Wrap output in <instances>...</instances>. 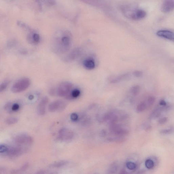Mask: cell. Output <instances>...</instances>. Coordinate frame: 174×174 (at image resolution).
<instances>
[{
    "instance_id": "32",
    "label": "cell",
    "mask_w": 174,
    "mask_h": 174,
    "mask_svg": "<svg viewBox=\"0 0 174 174\" xmlns=\"http://www.w3.org/2000/svg\"><path fill=\"white\" fill-rule=\"evenodd\" d=\"M133 75L137 77H140L143 75V72L140 71L136 70L133 72Z\"/></svg>"
},
{
    "instance_id": "23",
    "label": "cell",
    "mask_w": 174,
    "mask_h": 174,
    "mask_svg": "<svg viewBox=\"0 0 174 174\" xmlns=\"http://www.w3.org/2000/svg\"><path fill=\"white\" fill-rule=\"evenodd\" d=\"M126 166L128 169L131 171L134 170L137 167V164L131 161L127 162Z\"/></svg>"
},
{
    "instance_id": "17",
    "label": "cell",
    "mask_w": 174,
    "mask_h": 174,
    "mask_svg": "<svg viewBox=\"0 0 174 174\" xmlns=\"http://www.w3.org/2000/svg\"><path fill=\"white\" fill-rule=\"evenodd\" d=\"M118 169V165L116 162L113 163L110 166L107 171V174H114Z\"/></svg>"
},
{
    "instance_id": "41",
    "label": "cell",
    "mask_w": 174,
    "mask_h": 174,
    "mask_svg": "<svg viewBox=\"0 0 174 174\" xmlns=\"http://www.w3.org/2000/svg\"><path fill=\"white\" fill-rule=\"evenodd\" d=\"M34 96L32 95H30L29 97L30 100H32L34 99Z\"/></svg>"
},
{
    "instance_id": "18",
    "label": "cell",
    "mask_w": 174,
    "mask_h": 174,
    "mask_svg": "<svg viewBox=\"0 0 174 174\" xmlns=\"http://www.w3.org/2000/svg\"><path fill=\"white\" fill-rule=\"evenodd\" d=\"M69 162L67 160H62L55 162L52 164L50 167L54 168H59L66 165L68 164Z\"/></svg>"
},
{
    "instance_id": "37",
    "label": "cell",
    "mask_w": 174,
    "mask_h": 174,
    "mask_svg": "<svg viewBox=\"0 0 174 174\" xmlns=\"http://www.w3.org/2000/svg\"><path fill=\"white\" fill-rule=\"evenodd\" d=\"M132 172H128L125 169H122L120 171L119 174H131Z\"/></svg>"
},
{
    "instance_id": "4",
    "label": "cell",
    "mask_w": 174,
    "mask_h": 174,
    "mask_svg": "<svg viewBox=\"0 0 174 174\" xmlns=\"http://www.w3.org/2000/svg\"><path fill=\"white\" fill-rule=\"evenodd\" d=\"M14 140L16 145L23 147H25L26 146H31L33 143L32 138L29 135L25 134L16 136Z\"/></svg>"
},
{
    "instance_id": "39",
    "label": "cell",
    "mask_w": 174,
    "mask_h": 174,
    "mask_svg": "<svg viewBox=\"0 0 174 174\" xmlns=\"http://www.w3.org/2000/svg\"><path fill=\"white\" fill-rule=\"evenodd\" d=\"M46 171L44 170H40L38 171L35 174H45Z\"/></svg>"
},
{
    "instance_id": "15",
    "label": "cell",
    "mask_w": 174,
    "mask_h": 174,
    "mask_svg": "<svg viewBox=\"0 0 174 174\" xmlns=\"http://www.w3.org/2000/svg\"><path fill=\"white\" fill-rule=\"evenodd\" d=\"M83 65L86 69L92 70L94 69L96 66V63L94 60L92 58H88L84 60L83 62Z\"/></svg>"
},
{
    "instance_id": "6",
    "label": "cell",
    "mask_w": 174,
    "mask_h": 174,
    "mask_svg": "<svg viewBox=\"0 0 174 174\" xmlns=\"http://www.w3.org/2000/svg\"><path fill=\"white\" fill-rule=\"evenodd\" d=\"M27 150V149L25 147L18 146L16 147H9V149L6 154L10 157H17L26 152Z\"/></svg>"
},
{
    "instance_id": "40",
    "label": "cell",
    "mask_w": 174,
    "mask_h": 174,
    "mask_svg": "<svg viewBox=\"0 0 174 174\" xmlns=\"http://www.w3.org/2000/svg\"><path fill=\"white\" fill-rule=\"evenodd\" d=\"M106 134V132L105 131V130H103L101 132V135L102 136H105Z\"/></svg>"
},
{
    "instance_id": "38",
    "label": "cell",
    "mask_w": 174,
    "mask_h": 174,
    "mask_svg": "<svg viewBox=\"0 0 174 174\" xmlns=\"http://www.w3.org/2000/svg\"><path fill=\"white\" fill-rule=\"evenodd\" d=\"M160 105L165 107L167 105V103L164 100H162L160 102Z\"/></svg>"
},
{
    "instance_id": "16",
    "label": "cell",
    "mask_w": 174,
    "mask_h": 174,
    "mask_svg": "<svg viewBox=\"0 0 174 174\" xmlns=\"http://www.w3.org/2000/svg\"><path fill=\"white\" fill-rule=\"evenodd\" d=\"M129 75V73H126V74L116 76V77H114L111 79V82L114 83H118L121 80H123L124 79L128 77Z\"/></svg>"
},
{
    "instance_id": "27",
    "label": "cell",
    "mask_w": 174,
    "mask_h": 174,
    "mask_svg": "<svg viewBox=\"0 0 174 174\" xmlns=\"http://www.w3.org/2000/svg\"><path fill=\"white\" fill-rule=\"evenodd\" d=\"M9 147L4 145L0 146V152L1 153H6L9 149Z\"/></svg>"
},
{
    "instance_id": "28",
    "label": "cell",
    "mask_w": 174,
    "mask_h": 174,
    "mask_svg": "<svg viewBox=\"0 0 174 174\" xmlns=\"http://www.w3.org/2000/svg\"><path fill=\"white\" fill-rule=\"evenodd\" d=\"M174 130L172 128H171L162 130L160 131V133L161 134H170L173 133Z\"/></svg>"
},
{
    "instance_id": "20",
    "label": "cell",
    "mask_w": 174,
    "mask_h": 174,
    "mask_svg": "<svg viewBox=\"0 0 174 174\" xmlns=\"http://www.w3.org/2000/svg\"><path fill=\"white\" fill-rule=\"evenodd\" d=\"M29 167V164L28 163H25L22 166L20 169L13 170L12 171L11 173L13 174H18L22 172H24Z\"/></svg>"
},
{
    "instance_id": "25",
    "label": "cell",
    "mask_w": 174,
    "mask_h": 174,
    "mask_svg": "<svg viewBox=\"0 0 174 174\" xmlns=\"http://www.w3.org/2000/svg\"><path fill=\"white\" fill-rule=\"evenodd\" d=\"M145 165L147 168L150 169L154 167V163L153 160L150 159H148L146 160Z\"/></svg>"
},
{
    "instance_id": "7",
    "label": "cell",
    "mask_w": 174,
    "mask_h": 174,
    "mask_svg": "<svg viewBox=\"0 0 174 174\" xmlns=\"http://www.w3.org/2000/svg\"><path fill=\"white\" fill-rule=\"evenodd\" d=\"M66 107V104L62 100H58L52 102L49 105V111L51 112L64 110Z\"/></svg>"
},
{
    "instance_id": "8",
    "label": "cell",
    "mask_w": 174,
    "mask_h": 174,
    "mask_svg": "<svg viewBox=\"0 0 174 174\" xmlns=\"http://www.w3.org/2000/svg\"><path fill=\"white\" fill-rule=\"evenodd\" d=\"M59 137L63 141L71 140L73 137V133L72 130L66 128H62L59 131Z\"/></svg>"
},
{
    "instance_id": "22",
    "label": "cell",
    "mask_w": 174,
    "mask_h": 174,
    "mask_svg": "<svg viewBox=\"0 0 174 174\" xmlns=\"http://www.w3.org/2000/svg\"><path fill=\"white\" fill-rule=\"evenodd\" d=\"M29 38V39H31V42L35 43H37L39 42L40 40V36L39 34L37 33H34L30 35Z\"/></svg>"
},
{
    "instance_id": "30",
    "label": "cell",
    "mask_w": 174,
    "mask_h": 174,
    "mask_svg": "<svg viewBox=\"0 0 174 174\" xmlns=\"http://www.w3.org/2000/svg\"><path fill=\"white\" fill-rule=\"evenodd\" d=\"M156 100V98L153 96H150L149 97L147 102L148 104L150 105H152L154 104V103Z\"/></svg>"
},
{
    "instance_id": "11",
    "label": "cell",
    "mask_w": 174,
    "mask_h": 174,
    "mask_svg": "<svg viewBox=\"0 0 174 174\" xmlns=\"http://www.w3.org/2000/svg\"><path fill=\"white\" fill-rule=\"evenodd\" d=\"M163 12H169L174 9V1L172 0H166L163 2L160 7Z\"/></svg>"
},
{
    "instance_id": "33",
    "label": "cell",
    "mask_w": 174,
    "mask_h": 174,
    "mask_svg": "<svg viewBox=\"0 0 174 174\" xmlns=\"http://www.w3.org/2000/svg\"><path fill=\"white\" fill-rule=\"evenodd\" d=\"M78 118L77 114L76 113H72L70 115V118L73 121H77Z\"/></svg>"
},
{
    "instance_id": "35",
    "label": "cell",
    "mask_w": 174,
    "mask_h": 174,
    "mask_svg": "<svg viewBox=\"0 0 174 174\" xmlns=\"http://www.w3.org/2000/svg\"><path fill=\"white\" fill-rule=\"evenodd\" d=\"M12 105H11V104L10 103H7V104L5 105V110L8 111H11V110L12 111Z\"/></svg>"
},
{
    "instance_id": "14",
    "label": "cell",
    "mask_w": 174,
    "mask_h": 174,
    "mask_svg": "<svg viewBox=\"0 0 174 174\" xmlns=\"http://www.w3.org/2000/svg\"><path fill=\"white\" fill-rule=\"evenodd\" d=\"M118 117L112 113H108L105 114L103 118L104 120L108 121L111 124H116L118 120Z\"/></svg>"
},
{
    "instance_id": "24",
    "label": "cell",
    "mask_w": 174,
    "mask_h": 174,
    "mask_svg": "<svg viewBox=\"0 0 174 174\" xmlns=\"http://www.w3.org/2000/svg\"><path fill=\"white\" fill-rule=\"evenodd\" d=\"M146 104L145 102H141L137 106V111L138 113L142 112L146 109Z\"/></svg>"
},
{
    "instance_id": "19",
    "label": "cell",
    "mask_w": 174,
    "mask_h": 174,
    "mask_svg": "<svg viewBox=\"0 0 174 174\" xmlns=\"http://www.w3.org/2000/svg\"><path fill=\"white\" fill-rule=\"evenodd\" d=\"M108 140L113 142L118 143H121L124 142L126 140V139L124 137H110L108 138Z\"/></svg>"
},
{
    "instance_id": "9",
    "label": "cell",
    "mask_w": 174,
    "mask_h": 174,
    "mask_svg": "<svg viewBox=\"0 0 174 174\" xmlns=\"http://www.w3.org/2000/svg\"><path fill=\"white\" fill-rule=\"evenodd\" d=\"M146 15L147 13L145 10L137 9L133 11L127 16L133 20H138L145 18Z\"/></svg>"
},
{
    "instance_id": "1",
    "label": "cell",
    "mask_w": 174,
    "mask_h": 174,
    "mask_svg": "<svg viewBox=\"0 0 174 174\" xmlns=\"http://www.w3.org/2000/svg\"><path fill=\"white\" fill-rule=\"evenodd\" d=\"M54 50L58 53H64L69 50L72 43V38L69 32L61 33L54 39Z\"/></svg>"
},
{
    "instance_id": "31",
    "label": "cell",
    "mask_w": 174,
    "mask_h": 174,
    "mask_svg": "<svg viewBox=\"0 0 174 174\" xmlns=\"http://www.w3.org/2000/svg\"><path fill=\"white\" fill-rule=\"evenodd\" d=\"M8 82L7 81H5V82L2 83L1 86H0V91L2 92L5 90L6 89L8 86Z\"/></svg>"
},
{
    "instance_id": "42",
    "label": "cell",
    "mask_w": 174,
    "mask_h": 174,
    "mask_svg": "<svg viewBox=\"0 0 174 174\" xmlns=\"http://www.w3.org/2000/svg\"><path fill=\"white\" fill-rule=\"evenodd\" d=\"M97 174V173H95V174Z\"/></svg>"
},
{
    "instance_id": "5",
    "label": "cell",
    "mask_w": 174,
    "mask_h": 174,
    "mask_svg": "<svg viewBox=\"0 0 174 174\" xmlns=\"http://www.w3.org/2000/svg\"><path fill=\"white\" fill-rule=\"evenodd\" d=\"M110 130L113 134L118 137H123L129 134V131L127 129L124 128L116 124H111Z\"/></svg>"
},
{
    "instance_id": "2",
    "label": "cell",
    "mask_w": 174,
    "mask_h": 174,
    "mask_svg": "<svg viewBox=\"0 0 174 174\" xmlns=\"http://www.w3.org/2000/svg\"><path fill=\"white\" fill-rule=\"evenodd\" d=\"M72 84L69 82H63L59 84L57 89V93L60 96L66 97L67 99H72Z\"/></svg>"
},
{
    "instance_id": "26",
    "label": "cell",
    "mask_w": 174,
    "mask_h": 174,
    "mask_svg": "<svg viewBox=\"0 0 174 174\" xmlns=\"http://www.w3.org/2000/svg\"><path fill=\"white\" fill-rule=\"evenodd\" d=\"M18 121L17 118H8L5 120V122L8 125H12L14 124Z\"/></svg>"
},
{
    "instance_id": "36",
    "label": "cell",
    "mask_w": 174,
    "mask_h": 174,
    "mask_svg": "<svg viewBox=\"0 0 174 174\" xmlns=\"http://www.w3.org/2000/svg\"><path fill=\"white\" fill-rule=\"evenodd\" d=\"M19 108H20V106H19V105L17 103H15L12 105V111H17L18 110Z\"/></svg>"
},
{
    "instance_id": "21",
    "label": "cell",
    "mask_w": 174,
    "mask_h": 174,
    "mask_svg": "<svg viewBox=\"0 0 174 174\" xmlns=\"http://www.w3.org/2000/svg\"><path fill=\"white\" fill-rule=\"evenodd\" d=\"M140 91V87L139 85H135L132 87L130 89L131 94L134 96H137L139 94Z\"/></svg>"
},
{
    "instance_id": "34",
    "label": "cell",
    "mask_w": 174,
    "mask_h": 174,
    "mask_svg": "<svg viewBox=\"0 0 174 174\" xmlns=\"http://www.w3.org/2000/svg\"><path fill=\"white\" fill-rule=\"evenodd\" d=\"M168 121V118L166 117H164L160 119L159 121V123L160 124H164L166 122Z\"/></svg>"
},
{
    "instance_id": "29",
    "label": "cell",
    "mask_w": 174,
    "mask_h": 174,
    "mask_svg": "<svg viewBox=\"0 0 174 174\" xmlns=\"http://www.w3.org/2000/svg\"><path fill=\"white\" fill-rule=\"evenodd\" d=\"M80 94V92L78 89H75L73 90L72 92V96L73 98H76L79 96Z\"/></svg>"
},
{
    "instance_id": "13",
    "label": "cell",
    "mask_w": 174,
    "mask_h": 174,
    "mask_svg": "<svg viewBox=\"0 0 174 174\" xmlns=\"http://www.w3.org/2000/svg\"><path fill=\"white\" fill-rule=\"evenodd\" d=\"M81 53V50L80 48H77L73 49L67 56L66 60L68 62L74 60L79 56Z\"/></svg>"
},
{
    "instance_id": "3",
    "label": "cell",
    "mask_w": 174,
    "mask_h": 174,
    "mask_svg": "<svg viewBox=\"0 0 174 174\" xmlns=\"http://www.w3.org/2000/svg\"><path fill=\"white\" fill-rule=\"evenodd\" d=\"M31 81L28 78H24L19 80L13 84L12 91L14 93H19L25 91L29 87Z\"/></svg>"
},
{
    "instance_id": "12",
    "label": "cell",
    "mask_w": 174,
    "mask_h": 174,
    "mask_svg": "<svg viewBox=\"0 0 174 174\" xmlns=\"http://www.w3.org/2000/svg\"><path fill=\"white\" fill-rule=\"evenodd\" d=\"M48 102V98L47 97H43L40 100L38 105L37 111L40 115H44L46 112V107Z\"/></svg>"
},
{
    "instance_id": "10",
    "label": "cell",
    "mask_w": 174,
    "mask_h": 174,
    "mask_svg": "<svg viewBox=\"0 0 174 174\" xmlns=\"http://www.w3.org/2000/svg\"><path fill=\"white\" fill-rule=\"evenodd\" d=\"M158 36L174 42V32L168 30H160L156 32Z\"/></svg>"
}]
</instances>
